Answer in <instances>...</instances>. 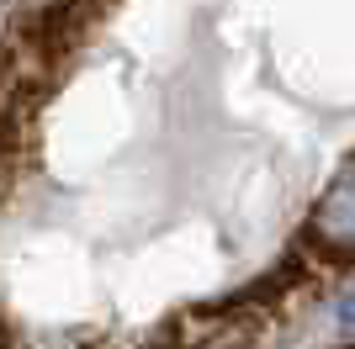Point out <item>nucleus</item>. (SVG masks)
I'll return each instance as SVG.
<instances>
[{"mask_svg": "<svg viewBox=\"0 0 355 349\" xmlns=\"http://www.w3.org/2000/svg\"><path fill=\"white\" fill-rule=\"evenodd\" d=\"M308 249L324 260H355V159L324 186L308 217Z\"/></svg>", "mask_w": 355, "mask_h": 349, "instance_id": "obj_1", "label": "nucleus"}, {"mask_svg": "<svg viewBox=\"0 0 355 349\" xmlns=\"http://www.w3.org/2000/svg\"><path fill=\"white\" fill-rule=\"evenodd\" d=\"M334 312H340L345 328H355V286H350V291H340V307H334Z\"/></svg>", "mask_w": 355, "mask_h": 349, "instance_id": "obj_2", "label": "nucleus"}]
</instances>
